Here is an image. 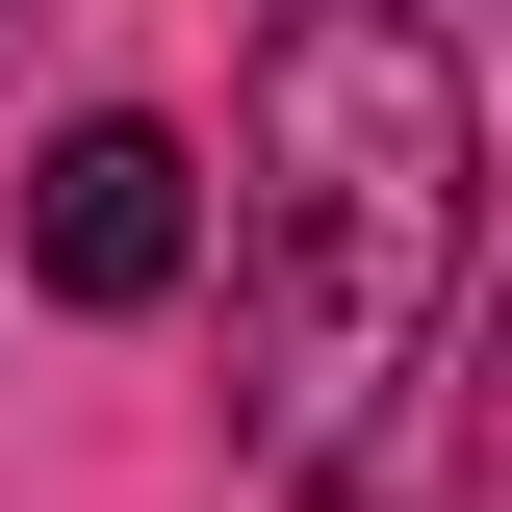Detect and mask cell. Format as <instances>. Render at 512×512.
Listing matches in <instances>:
<instances>
[{
	"instance_id": "4",
	"label": "cell",
	"mask_w": 512,
	"mask_h": 512,
	"mask_svg": "<svg viewBox=\"0 0 512 512\" xmlns=\"http://www.w3.org/2000/svg\"><path fill=\"white\" fill-rule=\"evenodd\" d=\"M0 52H26V0H0Z\"/></svg>"
},
{
	"instance_id": "2",
	"label": "cell",
	"mask_w": 512,
	"mask_h": 512,
	"mask_svg": "<svg viewBox=\"0 0 512 512\" xmlns=\"http://www.w3.org/2000/svg\"><path fill=\"white\" fill-rule=\"evenodd\" d=\"M180 256H205V180H180V128H154V103H103V128L26 154V282H52V308H154Z\"/></svg>"
},
{
	"instance_id": "1",
	"label": "cell",
	"mask_w": 512,
	"mask_h": 512,
	"mask_svg": "<svg viewBox=\"0 0 512 512\" xmlns=\"http://www.w3.org/2000/svg\"><path fill=\"white\" fill-rule=\"evenodd\" d=\"M461 205H487V103H461L436 0H282L231 103V410L308 512H410Z\"/></svg>"
},
{
	"instance_id": "3",
	"label": "cell",
	"mask_w": 512,
	"mask_h": 512,
	"mask_svg": "<svg viewBox=\"0 0 512 512\" xmlns=\"http://www.w3.org/2000/svg\"><path fill=\"white\" fill-rule=\"evenodd\" d=\"M461 512H512V333H487V384H461Z\"/></svg>"
}]
</instances>
